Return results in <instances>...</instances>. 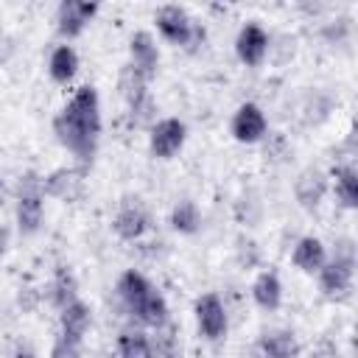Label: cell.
<instances>
[{
    "mask_svg": "<svg viewBox=\"0 0 358 358\" xmlns=\"http://www.w3.org/2000/svg\"><path fill=\"white\" fill-rule=\"evenodd\" d=\"M53 134L81 162V168L92 162L101 137V101L92 84H81L73 92L67 106L53 117Z\"/></svg>",
    "mask_w": 358,
    "mask_h": 358,
    "instance_id": "1",
    "label": "cell"
},
{
    "mask_svg": "<svg viewBox=\"0 0 358 358\" xmlns=\"http://www.w3.org/2000/svg\"><path fill=\"white\" fill-rule=\"evenodd\" d=\"M42 199H45V179L36 171H25L17 182V229H20V235H34L42 227Z\"/></svg>",
    "mask_w": 358,
    "mask_h": 358,
    "instance_id": "2",
    "label": "cell"
},
{
    "mask_svg": "<svg viewBox=\"0 0 358 358\" xmlns=\"http://www.w3.org/2000/svg\"><path fill=\"white\" fill-rule=\"evenodd\" d=\"M112 229L123 241L143 238V232L148 229V210H145L140 196H123V201H120V207L112 218Z\"/></svg>",
    "mask_w": 358,
    "mask_h": 358,
    "instance_id": "3",
    "label": "cell"
},
{
    "mask_svg": "<svg viewBox=\"0 0 358 358\" xmlns=\"http://www.w3.org/2000/svg\"><path fill=\"white\" fill-rule=\"evenodd\" d=\"M187 129L179 117H162L151 126V137H148V148L157 159H171L173 154H179V148L185 145Z\"/></svg>",
    "mask_w": 358,
    "mask_h": 358,
    "instance_id": "4",
    "label": "cell"
},
{
    "mask_svg": "<svg viewBox=\"0 0 358 358\" xmlns=\"http://www.w3.org/2000/svg\"><path fill=\"white\" fill-rule=\"evenodd\" d=\"M98 14V3H90V0H62L59 8H56V31L67 39L78 36L87 22Z\"/></svg>",
    "mask_w": 358,
    "mask_h": 358,
    "instance_id": "5",
    "label": "cell"
},
{
    "mask_svg": "<svg viewBox=\"0 0 358 358\" xmlns=\"http://www.w3.org/2000/svg\"><path fill=\"white\" fill-rule=\"evenodd\" d=\"M196 322H199L201 336L210 341H218L227 336V310H224V302L218 299V294L210 291L196 299Z\"/></svg>",
    "mask_w": 358,
    "mask_h": 358,
    "instance_id": "6",
    "label": "cell"
},
{
    "mask_svg": "<svg viewBox=\"0 0 358 358\" xmlns=\"http://www.w3.org/2000/svg\"><path fill=\"white\" fill-rule=\"evenodd\" d=\"M154 20H157L159 34H162L168 42L182 45V48L187 45V39H190V34H193V25H196V20H193L182 6H176V3L162 6Z\"/></svg>",
    "mask_w": 358,
    "mask_h": 358,
    "instance_id": "7",
    "label": "cell"
},
{
    "mask_svg": "<svg viewBox=\"0 0 358 358\" xmlns=\"http://www.w3.org/2000/svg\"><path fill=\"white\" fill-rule=\"evenodd\" d=\"M268 134V120L257 103H241L232 115V137L238 143H260Z\"/></svg>",
    "mask_w": 358,
    "mask_h": 358,
    "instance_id": "8",
    "label": "cell"
},
{
    "mask_svg": "<svg viewBox=\"0 0 358 358\" xmlns=\"http://www.w3.org/2000/svg\"><path fill=\"white\" fill-rule=\"evenodd\" d=\"M84 193V168H56L45 176V196L59 201H76Z\"/></svg>",
    "mask_w": 358,
    "mask_h": 358,
    "instance_id": "9",
    "label": "cell"
},
{
    "mask_svg": "<svg viewBox=\"0 0 358 358\" xmlns=\"http://www.w3.org/2000/svg\"><path fill=\"white\" fill-rule=\"evenodd\" d=\"M235 53L246 67H257L268 53V34L257 22H246L235 39Z\"/></svg>",
    "mask_w": 358,
    "mask_h": 358,
    "instance_id": "10",
    "label": "cell"
},
{
    "mask_svg": "<svg viewBox=\"0 0 358 358\" xmlns=\"http://www.w3.org/2000/svg\"><path fill=\"white\" fill-rule=\"evenodd\" d=\"M129 56H131V64L151 81L157 76V67H159V50H157V42L148 31H134L131 39H129Z\"/></svg>",
    "mask_w": 358,
    "mask_h": 358,
    "instance_id": "11",
    "label": "cell"
},
{
    "mask_svg": "<svg viewBox=\"0 0 358 358\" xmlns=\"http://www.w3.org/2000/svg\"><path fill=\"white\" fill-rule=\"evenodd\" d=\"M350 282H352V263L350 260H338V257H330L322 271H319V288L324 296L336 299V296H344L350 291Z\"/></svg>",
    "mask_w": 358,
    "mask_h": 358,
    "instance_id": "12",
    "label": "cell"
},
{
    "mask_svg": "<svg viewBox=\"0 0 358 358\" xmlns=\"http://www.w3.org/2000/svg\"><path fill=\"white\" fill-rule=\"evenodd\" d=\"M327 193V176L319 168H305L294 179V196L305 210H316Z\"/></svg>",
    "mask_w": 358,
    "mask_h": 358,
    "instance_id": "13",
    "label": "cell"
},
{
    "mask_svg": "<svg viewBox=\"0 0 358 358\" xmlns=\"http://www.w3.org/2000/svg\"><path fill=\"white\" fill-rule=\"evenodd\" d=\"M90 322H92L90 308H87V302H81V299H76V302H70L67 308L59 310L62 338H67V341H73V344H78V347H81V341H84V336H87V330H90Z\"/></svg>",
    "mask_w": 358,
    "mask_h": 358,
    "instance_id": "14",
    "label": "cell"
},
{
    "mask_svg": "<svg viewBox=\"0 0 358 358\" xmlns=\"http://www.w3.org/2000/svg\"><path fill=\"white\" fill-rule=\"evenodd\" d=\"M115 291H117V299L123 302V308L134 316V310L143 305V299L154 291L151 288V282L140 274V271H134V268H129V271H123L120 274V280H117V285H115Z\"/></svg>",
    "mask_w": 358,
    "mask_h": 358,
    "instance_id": "15",
    "label": "cell"
},
{
    "mask_svg": "<svg viewBox=\"0 0 358 358\" xmlns=\"http://www.w3.org/2000/svg\"><path fill=\"white\" fill-rule=\"evenodd\" d=\"M291 260H294V266H296L299 271H305V274H319L322 266L327 263L324 243H322L319 238H313V235H305V238L296 241V246H294V252H291Z\"/></svg>",
    "mask_w": 358,
    "mask_h": 358,
    "instance_id": "16",
    "label": "cell"
},
{
    "mask_svg": "<svg viewBox=\"0 0 358 358\" xmlns=\"http://www.w3.org/2000/svg\"><path fill=\"white\" fill-rule=\"evenodd\" d=\"M252 299L263 308V310H277L280 302H282V282L277 277V271L266 268L255 277L252 282Z\"/></svg>",
    "mask_w": 358,
    "mask_h": 358,
    "instance_id": "17",
    "label": "cell"
},
{
    "mask_svg": "<svg viewBox=\"0 0 358 358\" xmlns=\"http://www.w3.org/2000/svg\"><path fill=\"white\" fill-rule=\"evenodd\" d=\"M257 350L263 358H296L299 355V341L291 330H274L260 336Z\"/></svg>",
    "mask_w": 358,
    "mask_h": 358,
    "instance_id": "18",
    "label": "cell"
},
{
    "mask_svg": "<svg viewBox=\"0 0 358 358\" xmlns=\"http://www.w3.org/2000/svg\"><path fill=\"white\" fill-rule=\"evenodd\" d=\"M117 92H120V98H123L129 106H134V103H140L145 95H151V92H148V78L129 62V64L120 67V76H117Z\"/></svg>",
    "mask_w": 358,
    "mask_h": 358,
    "instance_id": "19",
    "label": "cell"
},
{
    "mask_svg": "<svg viewBox=\"0 0 358 358\" xmlns=\"http://www.w3.org/2000/svg\"><path fill=\"white\" fill-rule=\"evenodd\" d=\"M78 70V53L73 50V45H56L48 56V73L56 84H67Z\"/></svg>",
    "mask_w": 358,
    "mask_h": 358,
    "instance_id": "20",
    "label": "cell"
},
{
    "mask_svg": "<svg viewBox=\"0 0 358 358\" xmlns=\"http://www.w3.org/2000/svg\"><path fill=\"white\" fill-rule=\"evenodd\" d=\"M48 291H50V302H53L59 310L78 299V296H76L78 282H76V277H73L70 266H56V271H53V280H50V288H48Z\"/></svg>",
    "mask_w": 358,
    "mask_h": 358,
    "instance_id": "21",
    "label": "cell"
},
{
    "mask_svg": "<svg viewBox=\"0 0 358 358\" xmlns=\"http://www.w3.org/2000/svg\"><path fill=\"white\" fill-rule=\"evenodd\" d=\"M134 319L140 322V324H145V327H162V324H168L171 322V316H168V302H165V296L159 294V291H151L145 299H143V305L134 310Z\"/></svg>",
    "mask_w": 358,
    "mask_h": 358,
    "instance_id": "22",
    "label": "cell"
},
{
    "mask_svg": "<svg viewBox=\"0 0 358 358\" xmlns=\"http://www.w3.org/2000/svg\"><path fill=\"white\" fill-rule=\"evenodd\" d=\"M333 179H336L338 204L347 210H358V171L350 165H338V168H333Z\"/></svg>",
    "mask_w": 358,
    "mask_h": 358,
    "instance_id": "23",
    "label": "cell"
},
{
    "mask_svg": "<svg viewBox=\"0 0 358 358\" xmlns=\"http://www.w3.org/2000/svg\"><path fill=\"white\" fill-rule=\"evenodd\" d=\"M171 227H173L176 232H182V235L199 232V227H201V213H199L196 201H190V199L176 201L173 210H171Z\"/></svg>",
    "mask_w": 358,
    "mask_h": 358,
    "instance_id": "24",
    "label": "cell"
},
{
    "mask_svg": "<svg viewBox=\"0 0 358 358\" xmlns=\"http://www.w3.org/2000/svg\"><path fill=\"white\" fill-rule=\"evenodd\" d=\"M151 347H154V358H179V355H182L179 327H176L173 322L157 327V330H154V338H151Z\"/></svg>",
    "mask_w": 358,
    "mask_h": 358,
    "instance_id": "25",
    "label": "cell"
},
{
    "mask_svg": "<svg viewBox=\"0 0 358 358\" xmlns=\"http://www.w3.org/2000/svg\"><path fill=\"white\" fill-rule=\"evenodd\" d=\"M117 355L120 358H154L151 338L140 330H126L117 336Z\"/></svg>",
    "mask_w": 358,
    "mask_h": 358,
    "instance_id": "26",
    "label": "cell"
},
{
    "mask_svg": "<svg viewBox=\"0 0 358 358\" xmlns=\"http://www.w3.org/2000/svg\"><path fill=\"white\" fill-rule=\"evenodd\" d=\"M263 157L268 162H282L288 157V140L285 134L274 131V134H266V148H263Z\"/></svg>",
    "mask_w": 358,
    "mask_h": 358,
    "instance_id": "27",
    "label": "cell"
},
{
    "mask_svg": "<svg viewBox=\"0 0 358 358\" xmlns=\"http://www.w3.org/2000/svg\"><path fill=\"white\" fill-rule=\"evenodd\" d=\"M129 112H131V120H134V123H151V120H154V98L145 95L140 103L129 106Z\"/></svg>",
    "mask_w": 358,
    "mask_h": 358,
    "instance_id": "28",
    "label": "cell"
},
{
    "mask_svg": "<svg viewBox=\"0 0 358 358\" xmlns=\"http://www.w3.org/2000/svg\"><path fill=\"white\" fill-rule=\"evenodd\" d=\"M50 358H81V350H78V344H73V341L59 336L53 350H50Z\"/></svg>",
    "mask_w": 358,
    "mask_h": 358,
    "instance_id": "29",
    "label": "cell"
},
{
    "mask_svg": "<svg viewBox=\"0 0 358 358\" xmlns=\"http://www.w3.org/2000/svg\"><path fill=\"white\" fill-rule=\"evenodd\" d=\"M310 358H338V350H336V344H333L330 338H322V341L310 350Z\"/></svg>",
    "mask_w": 358,
    "mask_h": 358,
    "instance_id": "30",
    "label": "cell"
},
{
    "mask_svg": "<svg viewBox=\"0 0 358 358\" xmlns=\"http://www.w3.org/2000/svg\"><path fill=\"white\" fill-rule=\"evenodd\" d=\"M11 358H36V350L22 338V341H17L14 344V350H11Z\"/></svg>",
    "mask_w": 358,
    "mask_h": 358,
    "instance_id": "31",
    "label": "cell"
},
{
    "mask_svg": "<svg viewBox=\"0 0 358 358\" xmlns=\"http://www.w3.org/2000/svg\"><path fill=\"white\" fill-rule=\"evenodd\" d=\"M333 257L338 260H350L352 263V243L347 238H338V249H333Z\"/></svg>",
    "mask_w": 358,
    "mask_h": 358,
    "instance_id": "32",
    "label": "cell"
},
{
    "mask_svg": "<svg viewBox=\"0 0 358 358\" xmlns=\"http://www.w3.org/2000/svg\"><path fill=\"white\" fill-rule=\"evenodd\" d=\"M20 305H22V310H31V308L36 305V296H34L31 288H22V291H20Z\"/></svg>",
    "mask_w": 358,
    "mask_h": 358,
    "instance_id": "33",
    "label": "cell"
}]
</instances>
